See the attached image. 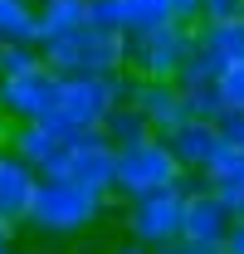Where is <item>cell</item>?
Returning a JSON list of instances; mask_svg holds the SVG:
<instances>
[{
    "mask_svg": "<svg viewBox=\"0 0 244 254\" xmlns=\"http://www.w3.org/2000/svg\"><path fill=\"white\" fill-rule=\"evenodd\" d=\"M108 200L113 195H98V190L78 186L68 176H39L25 225L39 240H78V235H88L93 225L108 220Z\"/></svg>",
    "mask_w": 244,
    "mask_h": 254,
    "instance_id": "1",
    "label": "cell"
},
{
    "mask_svg": "<svg viewBox=\"0 0 244 254\" xmlns=\"http://www.w3.org/2000/svg\"><path fill=\"white\" fill-rule=\"evenodd\" d=\"M127 93H132V73H127V68H118V73H73V78H63L54 113L39 118V123L49 127V132H59V137L98 132L103 118H108Z\"/></svg>",
    "mask_w": 244,
    "mask_h": 254,
    "instance_id": "2",
    "label": "cell"
},
{
    "mask_svg": "<svg viewBox=\"0 0 244 254\" xmlns=\"http://www.w3.org/2000/svg\"><path fill=\"white\" fill-rule=\"evenodd\" d=\"M39 54L63 78H73V73H118L122 68V34L88 20V25L59 34V39H44Z\"/></svg>",
    "mask_w": 244,
    "mask_h": 254,
    "instance_id": "3",
    "label": "cell"
},
{
    "mask_svg": "<svg viewBox=\"0 0 244 254\" xmlns=\"http://www.w3.org/2000/svg\"><path fill=\"white\" fill-rule=\"evenodd\" d=\"M185 171L181 161L171 157L166 137L152 132L132 147H118V161H113V195L132 200V195H147V190H166V186H181Z\"/></svg>",
    "mask_w": 244,
    "mask_h": 254,
    "instance_id": "4",
    "label": "cell"
},
{
    "mask_svg": "<svg viewBox=\"0 0 244 254\" xmlns=\"http://www.w3.org/2000/svg\"><path fill=\"white\" fill-rule=\"evenodd\" d=\"M195 49V25H156L142 34H122V68L132 78H176Z\"/></svg>",
    "mask_w": 244,
    "mask_h": 254,
    "instance_id": "5",
    "label": "cell"
},
{
    "mask_svg": "<svg viewBox=\"0 0 244 254\" xmlns=\"http://www.w3.org/2000/svg\"><path fill=\"white\" fill-rule=\"evenodd\" d=\"M181 205H185V181L166 190H147V195H132L127 210H122V230L127 240L161 250L171 240H181Z\"/></svg>",
    "mask_w": 244,
    "mask_h": 254,
    "instance_id": "6",
    "label": "cell"
},
{
    "mask_svg": "<svg viewBox=\"0 0 244 254\" xmlns=\"http://www.w3.org/2000/svg\"><path fill=\"white\" fill-rule=\"evenodd\" d=\"M113 161H118V147L103 132H73V137H63L59 157L44 176H68L98 195H113Z\"/></svg>",
    "mask_w": 244,
    "mask_h": 254,
    "instance_id": "7",
    "label": "cell"
},
{
    "mask_svg": "<svg viewBox=\"0 0 244 254\" xmlns=\"http://www.w3.org/2000/svg\"><path fill=\"white\" fill-rule=\"evenodd\" d=\"M63 88V73H54L49 64H39L30 73H10L0 78V118L5 123H39L54 113Z\"/></svg>",
    "mask_w": 244,
    "mask_h": 254,
    "instance_id": "8",
    "label": "cell"
},
{
    "mask_svg": "<svg viewBox=\"0 0 244 254\" xmlns=\"http://www.w3.org/2000/svg\"><path fill=\"white\" fill-rule=\"evenodd\" d=\"M235 215L225 210V200L215 195L205 181L190 186V171H185V205H181V240H195V245H225Z\"/></svg>",
    "mask_w": 244,
    "mask_h": 254,
    "instance_id": "9",
    "label": "cell"
},
{
    "mask_svg": "<svg viewBox=\"0 0 244 254\" xmlns=\"http://www.w3.org/2000/svg\"><path fill=\"white\" fill-rule=\"evenodd\" d=\"M34 186H39V171L0 142V220L5 225H15V230L25 225L30 200H34Z\"/></svg>",
    "mask_w": 244,
    "mask_h": 254,
    "instance_id": "10",
    "label": "cell"
},
{
    "mask_svg": "<svg viewBox=\"0 0 244 254\" xmlns=\"http://www.w3.org/2000/svg\"><path fill=\"white\" fill-rule=\"evenodd\" d=\"M127 98L152 123V132H171L176 123H185V103H181V83L176 78H132Z\"/></svg>",
    "mask_w": 244,
    "mask_h": 254,
    "instance_id": "11",
    "label": "cell"
},
{
    "mask_svg": "<svg viewBox=\"0 0 244 254\" xmlns=\"http://www.w3.org/2000/svg\"><path fill=\"white\" fill-rule=\"evenodd\" d=\"M161 137H166L171 157L181 161V171H190V176H200V171L215 161V152L225 147V142H220V127L215 123H195V118L176 123L171 132H161Z\"/></svg>",
    "mask_w": 244,
    "mask_h": 254,
    "instance_id": "12",
    "label": "cell"
},
{
    "mask_svg": "<svg viewBox=\"0 0 244 254\" xmlns=\"http://www.w3.org/2000/svg\"><path fill=\"white\" fill-rule=\"evenodd\" d=\"M200 181L225 200V210L235 215V220H244V152H235V147H220L215 152V161L200 171Z\"/></svg>",
    "mask_w": 244,
    "mask_h": 254,
    "instance_id": "13",
    "label": "cell"
},
{
    "mask_svg": "<svg viewBox=\"0 0 244 254\" xmlns=\"http://www.w3.org/2000/svg\"><path fill=\"white\" fill-rule=\"evenodd\" d=\"M5 147L15 152V157H25L44 176L49 166H54V157H59V147H63V137L59 132H49L44 123H10L5 127Z\"/></svg>",
    "mask_w": 244,
    "mask_h": 254,
    "instance_id": "14",
    "label": "cell"
},
{
    "mask_svg": "<svg viewBox=\"0 0 244 254\" xmlns=\"http://www.w3.org/2000/svg\"><path fill=\"white\" fill-rule=\"evenodd\" d=\"M34 10H39V44L88 25V0H34Z\"/></svg>",
    "mask_w": 244,
    "mask_h": 254,
    "instance_id": "15",
    "label": "cell"
},
{
    "mask_svg": "<svg viewBox=\"0 0 244 254\" xmlns=\"http://www.w3.org/2000/svg\"><path fill=\"white\" fill-rule=\"evenodd\" d=\"M0 44H39L34 0H0Z\"/></svg>",
    "mask_w": 244,
    "mask_h": 254,
    "instance_id": "16",
    "label": "cell"
},
{
    "mask_svg": "<svg viewBox=\"0 0 244 254\" xmlns=\"http://www.w3.org/2000/svg\"><path fill=\"white\" fill-rule=\"evenodd\" d=\"M195 44L215 54L220 64L244 59V15L240 20H225V25H195Z\"/></svg>",
    "mask_w": 244,
    "mask_h": 254,
    "instance_id": "17",
    "label": "cell"
},
{
    "mask_svg": "<svg viewBox=\"0 0 244 254\" xmlns=\"http://www.w3.org/2000/svg\"><path fill=\"white\" fill-rule=\"evenodd\" d=\"M171 20V0H118V34H142Z\"/></svg>",
    "mask_w": 244,
    "mask_h": 254,
    "instance_id": "18",
    "label": "cell"
},
{
    "mask_svg": "<svg viewBox=\"0 0 244 254\" xmlns=\"http://www.w3.org/2000/svg\"><path fill=\"white\" fill-rule=\"evenodd\" d=\"M98 132H103V137H108L113 147H132V142L152 137V123H147V118L137 113V103H132V98H122L118 108H113V113L103 118V127H98Z\"/></svg>",
    "mask_w": 244,
    "mask_h": 254,
    "instance_id": "19",
    "label": "cell"
},
{
    "mask_svg": "<svg viewBox=\"0 0 244 254\" xmlns=\"http://www.w3.org/2000/svg\"><path fill=\"white\" fill-rule=\"evenodd\" d=\"M181 103H185V118H195V123H215L225 113L215 83H181Z\"/></svg>",
    "mask_w": 244,
    "mask_h": 254,
    "instance_id": "20",
    "label": "cell"
},
{
    "mask_svg": "<svg viewBox=\"0 0 244 254\" xmlns=\"http://www.w3.org/2000/svg\"><path fill=\"white\" fill-rule=\"evenodd\" d=\"M215 93H220V103H225L230 113H244V59L225 64V68L215 73Z\"/></svg>",
    "mask_w": 244,
    "mask_h": 254,
    "instance_id": "21",
    "label": "cell"
},
{
    "mask_svg": "<svg viewBox=\"0 0 244 254\" xmlns=\"http://www.w3.org/2000/svg\"><path fill=\"white\" fill-rule=\"evenodd\" d=\"M44 54H39V44H0V78H10V73H30L39 68Z\"/></svg>",
    "mask_w": 244,
    "mask_h": 254,
    "instance_id": "22",
    "label": "cell"
},
{
    "mask_svg": "<svg viewBox=\"0 0 244 254\" xmlns=\"http://www.w3.org/2000/svg\"><path fill=\"white\" fill-rule=\"evenodd\" d=\"M240 15H244V0H200L195 25H225V20H240Z\"/></svg>",
    "mask_w": 244,
    "mask_h": 254,
    "instance_id": "23",
    "label": "cell"
},
{
    "mask_svg": "<svg viewBox=\"0 0 244 254\" xmlns=\"http://www.w3.org/2000/svg\"><path fill=\"white\" fill-rule=\"evenodd\" d=\"M215 127H220V142H225V147L244 152V113H230V108H225V113L215 118Z\"/></svg>",
    "mask_w": 244,
    "mask_h": 254,
    "instance_id": "24",
    "label": "cell"
},
{
    "mask_svg": "<svg viewBox=\"0 0 244 254\" xmlns=\"http://www.w3.org/2000/svg\"><path fill=\"white\" fill-rule=\"evenodd\" d=\"M152 254H225V245H195V240H171Z\"/></svg>",
    "mask_w": 244,
    "mask_h": 254,
    "instance_id": "25",
    "label": "cell"
},
{
    "mask_svg": "<svg viewBox=\"0 0 244 254\" xmlns=\"http://www.w3.org/2000/svg\"><path fill=\"white\" fill-rule=\"evenodd\" d=\"M171 15H176L181 25H195V15H200V0H171Z\"/></svg>",
    "mask_w": 244,
    "mask_h": 254,
    "instance_id": "26",
    "label": "cell"
},
{
    "mask_svg": "<svg viewBox=\"0 0 244 254\" xmlns=\"http://www.w3.org/2000/svg\"><path fill=\"white\" fill-rule=\"evenodd\" d=\"M225 254H244V220L230 225V235H225Z\"/></svg>",
    "mask_w": 244,
    "mask_h": 254,
    "instance_id": "27",
    "label": "cell"
},
{
    "mask_svg": "<svg viewBox=\"0 0 244 254\" xmlns=\"http://www.w3.org/2000/svg\"><path fill=\"white\" fill-rule=\"evenodd\" d=\"M0 254H15V225L0 220Z\"/></svg>",
    "mask_w": 244,
    "mask_h": 254,
    "instance_id": "28",
    "label": "cell"
},
{
    "mask_svg": "<svg viewBox=\"0 0 244 254\" xmlns=\"http://www.w3.org/2000/svg\"><path fill=\"white\" fill-rule=\"evenodd\" d=\"M113 254H152V250H147V245H137V240H122Z\"/></svg>",
    "mask_w": 244,
    "mask_h": 254,
    "instance_id": "29",
    "label": "cell"
},
{
    "mask_svg": "<svg viewBox=\"0 0 244 254\" xmlns=\"http://www.w3.org/2000/svg\"><path fill=\"white\" fill-rule=\"evenodd\" d=\"M15 254H54V250H15Z\"/></svg>",
    "mask_w": 244,
    "mask_h": 254,
    "instance_id": "30",
    "label": "cell"
},
{
    "mask_svg": "<svg viewBox=\"0 0 244 254\" xmlns=\"http://www.w3.org/2000/svg\"><path fill=\"white\" fill-rule=\"evenodd\" d=\"M5 127H10V123H5V118H0V142H5Z\"/></svg>",
    "mask_w": 244,
    "mask_h": 254,
    "instance_id": "31",
    "label": "cell"
}]
</instances>
